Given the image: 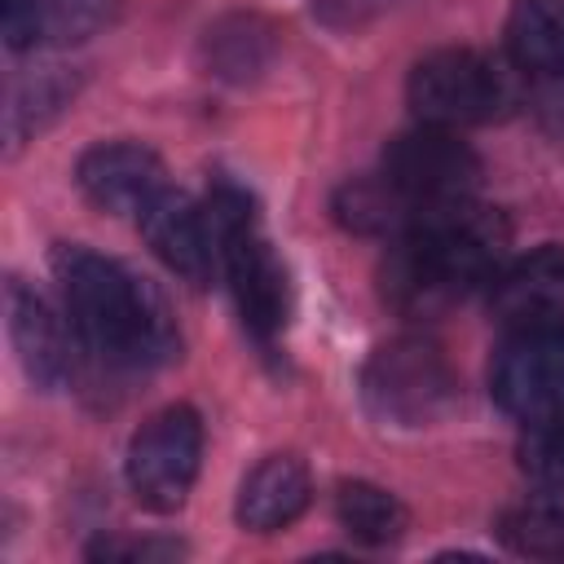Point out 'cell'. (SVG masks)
<instances>
[{"instance_id": "obj_1", "label": "cell", "mask_w": 564, "mask_h": 564, "mask_svg": "<svg viewBox=\"0 0 564 564\" xmlns=\"http://www.w3.org/2000/svg\"><path fill=\"white\" fill-rule=\"evenodd\" d=\"M511 229L502 212L467 198L423 207L414 225L392 238L383 264V300L410 317H427L480 282L502 273Z\"/></svg>"}, {"instance_id": "obj_2", "label": "cell", "mask_w": 564, "mask_h": 564, "mask_svg": "<svg viewBox=\"0 0 564 564\" xmlns=\"http://www.w3.org/2000/svg\"><path fill=\"white\" fill-rule=\"evenodd\" d=\"M53 278L79 339L115 366H159L176 352V326L163 295L123 264L79 247H53Z\"/></svg>"}, {"instance_id": "obj_3", "label": "cell", "mask_w": 564, "mask_h": 564, "mask_svg": "<svg viewBox=\"0 0 564 564\" xmlns=\"http://www.w3.org/2000/svg\"><path fill=\"white\" fill-rule=\"evenodd\" d=\"M207 216L216 225V242H220V269L229 278V291L238 300L242 322L260 335L273 339L286 326V308H291V286H286V269L273 256L269 238L256 225V212L247 203L242 189L220 185L207 198Z\"/></svg>"}, {"instance_id": "obj_4", "label": "cell", "mask_w": 564, "mask_h": 564, "mask_svg": "<svg viewBox=\"0 0 564 564\" xmlns=\"http://www.w3.org/2000/svg\"><path fill=\"white\" fill-rule=\"evenodd\" d=\"M520 97L516 66L485 57L476 48H441L423 57L410 75V106L419 123L467 128L507 115Z\"/></svg>"}, {"instance_id": "obj_5", "label": "cell", "mask_w": 564, "mask_h": 564, "mask_svg": "<svg viewBox=\"0 0 564 564\" xmlns=\"http://www.w3.org/2000/svg\"><path fill=\"white\" fill-rule=\"evenodd\" d=\"M361 397L375 419L392 427H427L454 405V370L445 352L419 335H401L370 352Z\"/></svg>"}, {"instance_id": "obj_6", "label": "cell", "mask_w": 564, "mask_h": 564, "mask_svg": "<svg viewBox=\"0 0 564 564\" xmlns=\"http://www.w3.org/2000/svg\"><path fill=\"white\" fill-rule=\"evenodd\" d=\"M203 458V423L189 405H167L128 445V485L141 507L150 511H176L198 476Z\"/></svg>"}, {"instance_id": "obj_7", "label": "cell", "mask_w": 564, "mask_h": 564, "mask_svg": "<svg viewBox=\"0 0 564 564\" xmlns=\"http://www.w3.org/2000/svg\"><path fill=\"white\" fill-rule=\"evenodd\" d=\"M489 388L520 423L564 419V330H511L494 357Z\"/></svg>"}, {"instance_id": "obj_8", "label": "cell", "mask_w": 564, "mask_h": 564, "mask_svg": "<svg viewBox=\"0 0 564 564\" xmlns=\"http://www.w3.org/2000/svg\"><path fill=\"white\" fill-rule=\"evenodd\" d=\"M383 176L423 212L449 198H467L480 176V163L467 141L454 137V128L423 123L414 132H401L383 150Z\"/></svg>"}, {"instance_id": "obj_9", "label": "cell", "mask_w": 564, "mask_h": 564, "mask_svg": "<svg viewBox=\"0 0 564 564\" xmlns=\"http://www.w3.org/2000/svg\"><path fill=\"white\" fill-rule=\"evenodd\" d=\"M137 225H141L145 242L154 247V256H159L172 273H181L185 282L203 286V282H212V273L220 269L216 225H212L207 207L189 203L185 194H176V189L154 194V198L137 212Z\"/></svg>"}, {"instance_id": "obj_10", "label": "cell", "mask_w": 564, "mask_h": 564, "mask_svg": "<svg viewBox=\"0 0 564 564\" xmlns=\"http://www.w3.org/2000/svg\"><path fill=\"white\" fill-rule=\"evenodd\" d=\"M494 317L507 330H564V247L502 264L494 278Z\"/></svg>"}, {"instance_id": "obj_11", "label": "cell", "mask_w": 564, "mask_h": 564, "mask_svg": "<svg viewBox=\"0 0 564 564\" xmlns=\"http://www.w3.org/2000/svg\"><path fill=\"white\" fill-rule=\"evenodd\" d=\"M75 181H79L84 198L97 203L101 212H141L154 194L167 189L159 154L141 141H101V145H93L79 159Z\"/></svg>"}, {"instance_id": "obj_12", "label": "cell", "mask_w": 564, "mask_h": 564, "mask_svg": "<svg viewBox=\"0 0 564 564\" xmlns=\"http://www.w3.org/2000/svg\"><path fill=\"white\" fill-rule=\"evenodd\" d=\"M4 308H9V339L18 348L26 379L44 392L62 388L75 375V352H70V335H66L62 317L18 278H9V286H4Z\"/></svg>"}, {"instance_id": "obj_13", "label": "cell", "mask_w": 564, "mask_h": 564, "mask_svg": "<svg viewBox=\"0 0 564 564\" xmlns=\"http://www.w3.org/2000/svg\"><path fill=\"white\" fill-rule=\"evenodd\" d=\"M308 507V471L291 454L264 458L238 489V524L251 533H273L300 520Z\"/></svg>"}, {"instance_id": "obj_14", "label": "cell", "mask_w": 564, "mask_h": 564, "mask_svg": "<svg viewBox=\"0 0 564 564\" xmlns=\"http://www.w3.org/2000/svg\"><path fill=\"white\" fill-rule=\"evenodd\" d=\"M507 57L529 75H564V0H516L507 18Z\"/></svg>"}, {"instance_id": "obj_15", "label": "cell", "mask_w": 564, "mask_h": 564, "mask_svg": "<svg viewBox=\"0 0 564 564\" xmlns=\"http://www.w3.org/2000/svg\"><path fill=\"white\" fill-rule=\"evenodd\" d=\"M335 216H339L352 234L401 238V234L414 225L419 207H414L388 176H379V181H348V185L339 189V198H335Z\"/></svg>"}, {"instance_id": "obj_16", "label": "cell", "mask_w": 564, "mask_h": 564, "mask_svg": "<svg viewBox=\"0 0 564 564\" xmlns=\"http://www.w3.org/2000/svg\"><path fill=\"white\" fill-rule=\"evenodd\" d=\"M335 516L339 524L357 538V542H370V546H383L392 538H401L405 529V507L397 494L370 485V480H348L339 485L335 494Z\"/></svg>"}, {"instance_id": "obj_17", "label": "cell", "mask_w": 564, "mask_h": 564, "mask_svg": "<svg viewBox=\"0 0 564 564\" xmlns=\"http://www.w3.org/2000/svg\"><path fill=\"white\" fill-rule=\"evenodd\" d=\"M502 538L520 555L564 560V489H546L538 498L516 502L502 516Z\"/></svg>"}, {"instance_id": "obj_18", "label": "cell", "mask_w": 564, "mask_h": 564, "mask_svg": "<svg viewBox=\"0 0 564 564\" xmlns=\"http://www.w3.org/2000/svg\"><path fill=\"white\" fill-rule=\"evenodd\" d=\"M75 93V75H66L62 66H40L35 75L18 79L13 84V97H9V141L18 145L22 137L40 132Z\"/></svg>"}, {"instance_id": "obj_19", "label": "cell", "mask_w": 564, "mask_h": 564, "mask_svg": "<svg viewBox=\"0 0 564 564\" xmlns=\"http://www.w3.org/2000/svg\"><path fill=\"white\" fill-rule=\"evenodd\" d=\"M207 57H212L216 75L247 79L251 70H260L269 62V31L251 18H229L216 31H207Z\"/></svg>"}, {"instance_id": "obj_20", "label": "cell", "mask_w": 564, "mask_h": 564, "mask_svg": "<svg viewBox=\"0 0 564 564\" xmlns=\"http://www.w3.org/2000/svg\"><path fill=\"white\" fill-rule=\"evenodd\" d=\"M115 0H35L40 40L53 44H84L101 26H110Z\"/></svg>"}, {"instance_id": "obj_21", "label": "cell", "mask_w": 564, "mask_h": 564, "mask_svg": "<svg viewBox=\"0 0 564 564\" xmlns=\"http://www.w3.org/2000/svg\"><path fill=\"white\" fill-rule=\"evenodd\" d=\"M520 467L542 489H564V419L529 423L520 441Z\"/></svg>"}, {"instance_id": "obj_22", "label": "cell", "mask_w": 564, "mask_h": 564, "mask_svg": "<svg viewBox=\"0 0 564 564\" xmlns=\"http://www.w3.org/2000/svg\"><path fill=\"white\" fill-rule=\"evenodd\" d=\"M93 560H176L185 555L181 542H137V538H101L93 551Z\"/></svg>"}, {"instance_id": "obj_23", "label": "cell", "mask_w": 564, "mask_h": 564, "mask_svg": "<svg viewBox=\"0 0 564 564\" xmlns=\"http://www.w3.org/2000/svg\"><path fill=\"white\" fill-rule=\"evenodd\" d=\"M4 40H9V48H31V44H40L35 0H4Z\"/></svg>"}]
</instances>
